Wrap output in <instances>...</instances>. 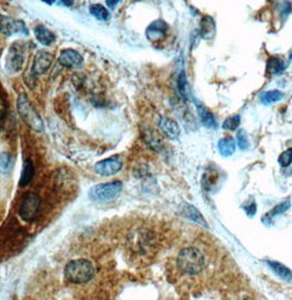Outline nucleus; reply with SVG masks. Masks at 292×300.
I'll return each instance as SVG.
<instances>
[{
    "instance_id": "f257e3e1",
    "label": "nucleus",
    "mask_w": 292,
    "mask_h": 300,
    "mask_svg": "<svg viewBox=\"0 0 292 300\" xmlns=\"http://www.w3.org/2000/svg\"><path fill=\"white\" fill-rule=\"evenodd\" d=\"M177 266L182 273L187 275H196L199 274L205 266V256L197 248H184L177 255Z\"/></svg>"
},
{
    "instance_id": "f03ea898",
    "label": "nucleus",
    "mask_w": 292,
    "mask_h": 300,
    "mask_svg": "<svg viewBox=\"0 0 292 300\" xmlns=\"http://www.w3.org/2000/svg\"><path fill=\"white\" fill-rule=\"evenodd\" d=\"M17 110L19 115L27 125L33 131L42 133L44 131V122L42 120L38 111L35 110L29 98L24 93L19 95L17 99Z\"/></svg>"
},
{
    "instance_id": "7ed1b4c3",
    "label": "nucleus",
    "mask_w": 292,
    "mask_h": 300,
    "mask_svg": "<svg viewBox=\"0 0 292 300\" xmlns=\"http://www.w3.org/2000/svg\"><path fill=\"white\" fill-rule=\"evenodd\" d=\"M95 275V267L88 260L70 261L65 267V276L67 281L72 284H86L90 282Z\"/></svg>"
},
{
    "instance_id": "20e7f679",
    "label": "nucleus",
    "mask_w": 292,
    "mask_h": 300,
    "mask_svg": "<svg viewBox=\"0 0 292 300\" xmlns=\"http://www.w3.org/2000/svg\"><path fill=\"white\" fill-rule=\"evenodd\" d=\"M42 209V199L36 193H27L19 206V217L25 222H33L39 218Z\"/></svg>"
},
{
    "instance_id": "39448f33",
    "label": "nucleus",
    "mask_w": 292,
    "mask_h": 300,
    "mask_svg": "<svg viewBox=\"0 0 292 300\" xmlns=\"http://www.w3.org/2000/svg\"><path fill=\"white\" fill-rule=\"evenodd\" d=\"M123 190L122 182H107L95 185L89 192V198L96 203H107L115 200Z\"/></svg>"
},
{
    "instance_id": "423d86ee",
    "label": "nucleus",
    "mask_w": 292,
    "mask_h": 300,
    "mask_svg": "<svg viewBox=\"0 0 292 300\" xmlns=\"http://www.w3.org/2000/svg\"><path fill=\"white\" fill-rule=\"evenodd\" d=\"M25 54H27V49L24 44L15 42L10 46L6 56V63H4V69L8 74L14 75L22 69L25 61Z\"/></svg>"
},
{
    "instance_id": "0eeeda50",
    "label": "nucleus",
    "mask_w": 292,
    "mask_h": 300,
    "mask_svg": "<svg viewBox=\"0 0 292 300\" xmlns=\"http://www.w3.org/2000/svg\"><path fill=\"white\" fill-rule=\"evenodd\" d=\"M122 168L123 160L119 156L109 157L95 164V171L101 177H112L121 171Z\"/></svg>"
},
{
    "instance_id": "6e6552de",
    "label": "nucleus",
    "mask_w": 292,
    "mask_h": 300,
    "mask_svg": "<svg viewBox=\"0 0 292 300\" xmlns=\"http://www.w3.org/2000/svg\"><path fill=\"white\" fill-rule=\"evenodd\" d=\"M1 33L7 38L13 35H29V30L22 20L1 15Z\"/></svg>"
},
{
    "instance_id": "1a4fd4ad",
    "label": "nucleus",
    "mask_w": 292,
    "mask_h": 300,
    "mask_svg": "<svg viewBox=\"0 0 292 300\" xmlns=\"http://www.w3.org/2000/svg\"><path fill=\"white\" fill-rule=\"evenodd\" d=\"M54 57L53 55L46 50H39L36 55L34 56L33 59V65L31 72H32L33 77H38L48 72V70L50 68L51 64H53Z\"/></svg>"
},
{
    "instance_id": "9d476101",
    "label": "nucleus",
    "mask_w": 292,
    "mask_h": 300,
    "mask_svg": "<svg viewBox=\"0 0 292 300\" xmlns=\"http://www.w3.org/2000/svg\"><path fill=\"white\" fill-rule=\"evenodd\" d=\"M169 30V25L163 20H155L152 23L149 24V27L146 30V35H147L150 42H159L165 38V34Z\"/></svg>"
},
{
    "instance_id": "9b49d317",
    "label": "nucleus",
    "mask_w": 292,
    "mask_h": 300,
    "mask_svg": "<svg viewBox=\"0 0 292 300\" xmlns=\"http://www.w3.org/2000/svg\"><path fill=\"white\" fill-rule=\"evenodd\" d=\"M58 61L61 66L66 67V68H77V67H80L83 64V58L77 50L66 49L60 51Z\"/></svg>"
},
{
    "instance_id": "f8f14e48",
    "label": "nucleus",
    "mask_w": 292,
    "mask_h": 300,
    "mask_svg": "<svg viewBox=\"0 0 292 300\" xmlns=\"http://www.w3.org/2000/svg\"><path fill=\"white\" fill-rule=\"evenodd\" d=\"M159 128L162 132L164 136L172 139V141H176L179 139L181 135V128L174 120H172L170 117L162 116L159 120Z\"/></svg>"
},
{
    "instance_id": "ddd939ff",
    "label": "nucleus",
    "mask_w": 292,
    "mask_h": 300,
    "mask_svg": "<svg viewBox=\"0 0 292 300\" xmlns=\"http://www.w3.org/2000/svg\"><path fill=\"white\" fill-rule=\"evenodd\" d=\"M216 35V22L210 15H205L200 20V36L204 40H211Z\"/></svg>"
},
{
    "instance_id": "4468645a",
    "label": "nucleus",
    "mask_w": 292,
    "mask_h": 300,
    "mask_svg": "<svg viewBox=\"0 0 292 300\" xmlns=\"http://www.w3.org/2000/svg\"><path fill=\"white\" fill-rule=\"evenodd\" d=\"M34 34L36 40L44 46H50L56 41L55 34L51 32L50 30L44 27V25H38V27H35Z\"/></svg>"
},
{
    "instance_id": "2eb2a0df",
    "label": "nucleus",
    "mask_w": 292,
    "mask_h": 300,
    "mask_svg": "<svg viewBox=\"0 0 292 300\" xmlns=\"http://www.w3.org/2000/svg\"><path fill=\"white\" fill-rule=\"evenodd\" d=\"M143 138H144L145 143L147 144L151 149L154 150V151L158 152L163 149L162 139L160 138V136L154 131H151V129H146V131L143 133Z\"/></svg>"
},
{
    "instance_id": "dca6fc26",
    "label": "nucleus",
    "mask_w": 292,
    "mask_h": 300,
    "mask_svg": "<svg viewBox=\"0 0 292 300\" xmlns=\"http://www.w3.org/2000/svg\"><path fill=\"white\" fill-rule=\"evenodd\" d=\"M196 107H197V113H198V115H199L200 122L202 125L207 128H216L217 121L212 113L208 110L207 107L200 104V103H196Z\"/></svg>"
},
{
    "instance_id": "f3484780",
    "label": "nucleus",
    "mask_w": 292,
    "mask_h": 300,
    "mask_svg": "<svg viewBox=\"0 0 292 300\" xmlns=\"http://www.w3.org/2000/svg\"><path fill=\"white\" fill-rule=\"evenodd\" d=\"M267 264L280 279L285 282H292V271L289 267L276 261H267Z\"/></svg>"
},
{
    "instance_id": "a211bd4d",
    "label": "nucleus",
    "mask_w": 292,
    "mask_h": 300,
    "mask_svg": "<svg viewBox=\"0 0 292 300\" xmlns=\"http://www.w3.org/2000/svg\"><path fill=\"white\" fill-rule=\"evenodd\" d=\"M182 214H183L186 218H189L190 220L196 222V224H198V225L208 227L205 218L201 216L199 211L194 207V206H192L190 204H184L183 207H182Z\"/></svg>"
},
{
    "instance_id": "6ab92c4d",
    "label": "nucleus",
    "mask_w": 292,
    "mask_h": 300,
    "mask_svg": "<svg viewBox=\"0 0 292 300\" xmlns=\"http://www.w3.org/2000/svg\"><path fill=\"white\" fill-rule=\"evenodd\" d=\"M237 145H236V141L230 136L223 137L221 138L220 141L218 143V149L219 152L222 157H230L236 151Z\"/></svg>"
},
{
    "instance_id": "aec40b11",
    "label": "nucleus",
    "mask_w": 292,
    "mask_h": 300,
    "mask_svg": "<svg viewBox=\"0 0 292 300\" xmlns=\"http://www.w3.org/2000/svg\"><path fill=\"white\" fill-rule=\"evenodd\" d=\"M287 64L285 60L279 57V56H272L267 60V65H266V69L270 75H280L286 70Z\"/></svg>"
},
{
    "instance_id": "412c9836",
    "label": "nucleus",
    "mask_w": 292,
    "mask_h": 300,
    "mask_svg": "<svg viewBox=\"0 0 292 300\" xmlns=\"http://www.w3.org/2000/svg\"><path fill=\"white\" fill-rule=\"evenodd\" d=\"M33 177H34V164L30 159H25L23 163L22 172H21L19 185L21 188H24V186L29 185V183L32 181Z\"/></svg>"
},
{
    "instance_id": "4be33fe9",
    "label": "nucleus",
    "mask_w": 292,
    "mask_h": 300,
    "mask_svg": "<svg viewBox=\"0 0 292 300\" xmlns=\"http://www.w3.org/2000/svg\"><path fill=\"white\" fill-rule=\"evenodd\" d=\"M89 10H90V13L93 17L97 20H100V21H107V20L111 19V12L100 3L91 4Z\"/></svg>"
},
{
    "instance_id": "5701e85b",
    "label": "nucleus",
    "mask_w": 292,
    "mask_h": 300,
    "mask_svg": "<svg viewBox=\"0 0 292 300\" xmlns=\"http://www.w3.org/2000/svg\"><path fill=\"white\" fill-rule=\"evenodd\" d=\"M283 98H284L283 92L279 90H272V91L263 92L262 95H260L259 99L264 105H269L272 104V103L280 101Z\"/></svg>"
},
{
    "instance_id": "b1692460",
    "label": "nucleus",
    "mask_w": 292,
    "mask_h": 300,
    "mask_svg": "<svg viewBox=\"0 0 292 300\" xmlns=\"http://www.w3.org/2000/svg\"><path fill=\"white\" fill-rule=\"evenodd\" d=\"M219 175L218 173L215 171V170H207V171L202 175L201 179V183L202 186H204V189L207 191H211L213 186L216 185L217 181H218Z\"/></svg>"
},
{
    "instance_id": "393cba45",
    "label": "nucleus",
    "mask_w": 292,
    "mask_h": 300,
    "mask_svg": "<svg viewBox=\"0 0 292 300\" xmlns=\"http://www.w3.org/2000/svg\"><path fill=\"white\" fill-rule=\"evenodd\" d=\"M289 208H290V201L289 200L283 201V203H280L277 206H275V207L272 210H270L267 215H266L265 218L272 220L274 217H277L281 214H284L285 211H287Z\"/></svg>"
},
{
    "instance_id": "a878e982",
    "label": "nucleus",
    "mask_w": 292,
    "mask_h": 300,
    "mask_svg": "<svg viewBox=\"0 0 292 300\" xmlns=\"http://www.w3.org/2000/svg\"><path fill=\"white\" fill-rule=\"evenodd\" d=\"M177 90H179L180 95L183 98H187V89H189V84H187V79H186V75L184 71H182L181 74L177 77Z\"/></svg>"
},
{
    "instance_id": "bb28decb",
    "label": "nucleus",
    "mask_w": 292,
    "mask_h": 300,
    "mask_svg": "<svg viewBox=\"0 0 292 300\" xmlns=\"http://www.w3.org/2000/svg\"><path fill=\"white\" fill-rule=\"evenodd\" d=\"M240 122H241V117L240 115H233L231 117H228L222 124V128L226 131H236L239 127Z\"/></svg>"
},
{
    "instance_id": "cd10ccee",
    "label": "nucleus",
    "mask_w": 292,
    "mask_h": 300,
    "mask_svg": "<svg viewBox=\"0 0 292 300\" xmlns=\"http://www.w3.org/2000/svg\"><path fill=\"white\" fill-rule=\"evenodd\" d=\"M237 141H238V145L239 148L241 150H247L249 147V143H248V138L246 133H245L244 129H240L238 132L237 135Z\"/></svg>"
},
{
    "instance_id": "c85d7f7f",
    "label": "nucleus",
    "mask_w": 292,
    "mask_h": 300,
    "mask_svg": "<svg viewBox=\"0 0 292 300\" xmlns=\"http://www.w3.org/2000/svg\"><path fill=\"white\" fill-rule=\"evenodd\" d=\"M279 164L283 168H287L292 163V148L286 150L285 152L280 154V157L278 159Z\"/></svg>"
},
{
    "instance_id": "c756f323",
    "label": "nucleus",
    "mask_w": 292,
    "mask_h": 300,
    "mask_svg": "<svg viewBox=\"0 0 292 300\" xmlns=\"http://www.w3.org/2000/svg\"><path fill=\"white\" fill-rule=\"evenodd\" d=\"M13 163V158L10 153L7 152H2L1 153V169L2 172H6L8 170H10V168L12 167Z\"/></svg>"
},
{
    "instance_id": "7c9ffc66",
    "label": "nucleus",
    "mask_w": 292,
    "mask_h": 300,
    "mask_svg": "<svg viewBox=\"0 0 292 300\" xmlns=\"http://www.w3.org/2000/svg\"><path fill=\"white\" fill-rule=\"evenodd\" d=\"M279 10H280V17L283 20H286L287 18L289 17V14L292 11V3L289 1H285L283 3H280L279 6Z\"/></svg>"
},
{
    "instance_id": "2f4dec72",
    "label": "nucleus",
    "mask_w": 292,
    "mask_h": 300,
    "mask_svg": "<svg viewBox=\"0 0 292 300\" xmlns=\"http://www.w3.org/2000/svg\"><path fill=\"white\" fill-rule=\"evenodd\" d=\"M244 209H245V211H246V214L249 217H253L255 215V213H256V210H257L256 203H255V201L253 200L251 204H247V206H244Z\"/></svg>"
},
{
    "instance_id": "473e14b6",
    "label": "nucleus",
    "mask_w": 292,
    "mask_h": 300,
    "mask_svg": "<svg viewBox=\"0 0 292 300\" xmlns=\"http://www.w3.org/2000/svg\"><path fill=\"white\" fill-rule=\"evenodd\" d=\"M106 2V6L109 8V9H115V7L117 6V4L121 2V1H118V0H115V1H111V0H107V1H105Z\"/></svg>"
},
{
    "instance_id": "72a5a7b5",
    "label": "nucleus",
    "mask_w": 292,
    "mask_h": 300,
    "mask_svg": "<svg viewBox=\"0 0 292 300\" xmlns=\"http://www.w3.org/2000/svg\"><path fill=\"white\" fill-rule=\"evenodd\" d=\"M62 4H66V6H71L74 1H60Z\"/></svg>"
},
{
    "instance_id": "f704fd0d",
    "label": "nucleus",
    "mask_w": 292,
    "mask_h": 300,
    "mask_svg": "<svg viewBox=\"0 0 292 300\" xmlns=\"http://www.w3.org/2000/svg\"><path fill=\"white\" fill-rule=\"evenodd\" d=\"M244 300H251V299H248V298H246V299H244Z\"/></svg>"
}]
</instances>
